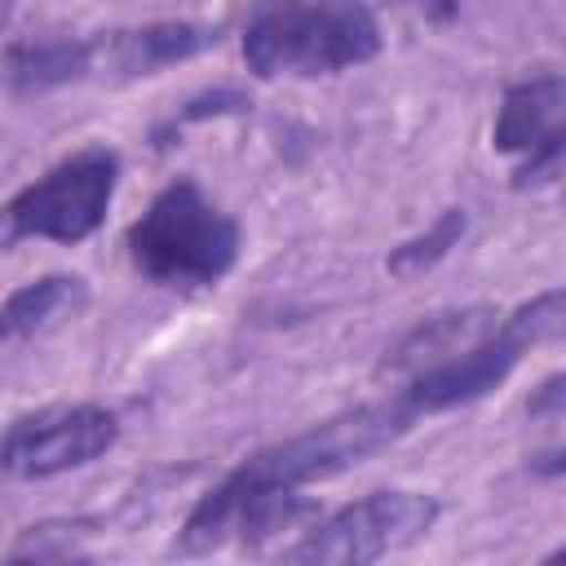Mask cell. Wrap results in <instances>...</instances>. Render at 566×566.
<instances>
[{
	"instance_id": "obj_1",
	"label": "cell",
	"mask_w": 566,
	"mask_h": 566,
	"mask_svg": "<svg viewBox=\"0 0 566 566\" xmlns=\"http://www.w3.org/2000/svg\"><path fill=\"white\" fill-rule=\"evenodd\" d=\"M411 411L389 398V402H371L345 416H332L305 433H292L283 442H270L261 451H252L239 469H230L186 517L177 548L181 553H212L221 544H230V526L234 517L270 495H296L310 482L336 478L354 464H363L367 455L385 451L389 442H398L411 429Z\"/></svg>"
},
{
	"instance_id": "obj_2",
	"label": "cell",
	"mask_w": 566,
	"mask_h": 566,
	"mask_svg": "<svg viewBox=\"0 0 566 566\" xmlns=\"http://www.w3.org/2000/svg\"><path fill=\"white\" fill-rule=\"evenodd\" d=\"M380 53L367 0H261L243 27V62L261 80L336 75Z\"/></svg>"
},
{
	"instance_id": "obj_3",
	"label": "cell",
	"mask_w": 566,
	"mask_h": 566,
	"mask_svg": "<svg viewBox=\"0 0 566 566\" xmlns=\"http://www.w3.org/2000/svg\"><path fill=\"white\" fill-rule=\"evenodd\" d=\"M128 261L164 287H212L239 261V226L199 181H168L150 208L128 226Z\"/></svg>"
},
{
	"instance_id": "obj_4",
	"label": "cell",
	"mask_w": 566,
	"mask_h": 566,
	"mask_svg": "<svg viewBox=\"0 0 566 566\" xmlns=\"http://www.w3.org/2000/svg\"><path fill=\"white\" fill-rule=\"evenodd\" d=\"M562 327H566V305H562V292L548 287V292L531 296L526 305H517L509 318H500L495 332L482 336L478 345L411 371L407 389L398 394V402L411 411V420L433 416V411H451V407H464V402H478L495 385L509 380V371L522 363V354L531 345L557 340Z\"/></svg>"
},
{
	"instance_id": "obj_5",
	"label": "cell",
	"mask_w": 566,
	"mask_h": 566,
	"mask_svg": "<svg viewBox=\"0 0 566 566\" xmlns=\"http://www.w3.org/2000/svg\"><path fill=\"white\" fill-rule=\"evenodd\" d=\"M438 522V500L424 491H371L301 531L287 562L310 566H367L416 539H424Z\"/></svg>"
},
{
	"instance_id": "obj_6",
	"label": "cell",
	"mask_w": 566,
	"mask_h": 566,
	"mask_svg": "<svg viewBox=\"0 0 566 566\" xmlns=\"http://www.w3.org/2000/svg\"><path fill=\"white\" fill-rule=\"evenodd\" d=\"M119 181V155L106 146L75 150L31 186H22L9 208L4 226L9 239H53V243H80L88 239L115 199Z\"/></svg>"
},
{
	"instance_id": "obj_7",
	"label": "cell",
	"mask_w": 566,
	"mask_h": 566,
	"mask_svg": "<svg viewBox=\"0 0 566 566\" xmlns=\"http://www.w3.org/2000/svg\"><path fill=\"white\" fill-rule=\"evenodd\" d=\"M119 442V420L97 402H62L18 416L0 433V473L9 478H57L93 464Z\"/></svg>"
},
{
	"instance_id": "obj_8",
	"label": "cell",
	"mask_w": 566,
	"mask_h": 566,
	"mask_svg": "<svg viewBox=\"0 0 566 566\" xmlns=\"http://www.w3.org/2000/svg\"><path fill=\"white\" fill-rule=\"evenodd\" d=\"M495 150L522 155L513 186H553L562 177V155H566V80L557 71L517 80L504 88L495 133Z\"/></svg>"
},
{
	"instance_id": "obj_9",
	"label": "cell",
	"mask_w": 566,
	"mask_h": 566,
	"mask_svg": "<svg viewBox=\"0 0 566 566\" xmlns=\"http://www.w3.org/2000/svg\"><path fill=\"white\" fill-rule=\"evenodd\" d=\"M212 44H217V31L199 22H150L133 31H111L88 40V75H124V80L155 75Z\"/></svg>"
},
{
	"instance_id": "obj_10",
	"label": "cell",
	"mask_w": 566,
	"mask_h": 566,
	"mask_svg": "<svg viewBox=\"0 0 566 566\" xmlns=\"http://www.w3.org/2000/svg\"><path fill=\"white\" fill-rule=\"evenodd\" d=\"M495 310L491 305H469V310H447V314H433L424 323H416L389 354H385V371H398V376H411L429 363H442L469 345H478L482 336L495 332Z\"/></svg>"
},
{
	"instance_id": "obj_11",
	"label": "cell",
	"mask_w": 566,
	"mask_h": 566,
	"mask_svg": "<svg viewBox=\"0 0 566 566\" xmlns=\"http://www.w3.org/2000/svg\"><path fill=\"white\" fill-rule=\"evenodd\" d=\"M88 301V283L80 274H44L35 283H22L0 305V345L27 340L62 318H71Z\"/></svg>"
},
{
	"instance_id": "obj_12",
	"label": "cell",
	"mask_w": 566,
	"mask_h": 566,
	"mask_svg": "<svg viewBox=\"0 0 566 566\" xmlns=\"http://www.w3.org/2000/svg\"><path fill=\"white\" fill-rule=\"evenodd\" d=\"M88 75V40H18L4 49V80L18 93H44Z\"/></svg>"
},
{
	"instance_id": "obj_13",
	"label": "cell",
	"mask_w": 566,
	"mask_h": 566,
	"mask_svg": "<svg viewBox=\"0 0 566 566\" xmlns=\"http://www.w3.org/2000/svg\"><path fill=\"white\" fill-rule=\"evenodd\" d=\"M464 230H469L464 208H447L424 234H416V239H407L402 248L389 252V274H398V279H416V274H424L429 265H438V261L464 239Z\"/></svg>"
},
{
	"instance_id": "obj_14",
	"label": "cell",
	"mask_w": 566,
	"mask_h": 566,
	"mask_svg": "<svg viewBox=\"0 0 566 566\" xmlns=\"http://www.w3.org/2000/svg\"><path fill=\"white\" fill-rule=\"evenodd\" d=\"M243 106H248L243 93H234V88H217V93H203V97L186 102L181 115H177V124H195V119H208V115H234V111H243Z\"/></svg>"
},
{
	"instance_id": "obj_15",
	"label": "cell",
	"mask_w": 566,
	"mask_h": 566,
	"mask_svg": "<svg viewBox=\"0 0 566 566\" xmlns=\"http://www.w3.org/2000/svg\"><path fill=\"white\" fill-rule=\"evenodd\" d=\"M526 411H531V420H548V424H557L562 411H566V376H548V380L535 389V398L526 402Z\"/></svg>"
},
{
	"instance_id": "obj_16",
	"label": "cell",
	"mask_w": 566,
	"mask_h": 566,
	"mask_svg": "<svg viewBox=\"0 0 566 566\" xmlns=\"http://www.w3.org/2000/svg\"><path fill=\"white\" fill-rule=\"evenodd\" d=\"M398 4H416L424 18H433V22H447V18H455V9H460V0H398Z\"/></svg>"
}]
</instances>
